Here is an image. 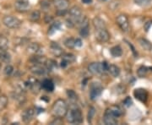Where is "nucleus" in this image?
I'll list each match as a JSON object with an SVG mask.
<instances>
[{"label":"nucleus","mask_w":152,"mask_h":125,"mask_svg":"<svg viewBox=\"0 0 152 125\" xmlns=\"http://www.w3.org/2000/svg\"><path fill=\"white\" fill-rule=\"evenodd\" d=\"M67 112H68V105L65 101L63 99L57 100L52 107V114L56 117V118H61L66 116Z\"/></svg>","instance_id":"f257e3e1"},{"label":"nucleus","mask_w":152,"mask_h":125,"mask_svg":"<svg viewBox=\"0 0 152 125\" xmlns=\"http://www.w3.org/2000/svg\"><path fill=\"white\" fill-rule=\"evenodd\" d=\"M66 118H67V121L69 123L74 124H80L83 122V116H82L81 111L78 107L68 110V112L66 113Z\"/></svg>","instance_id":"f03ea898"},{"label":"nucleus","mask_w":152,"mask_h":125,"mask_svg":"<svg viewBox=\"0 0 152 125\" xmlns=\"http://www.w3.org/2000/svg\"><path fill=\"white\" fill-rule=\"evenodd\" d=\"M108 66L109 64H107V62H102V63L94 62L88 65V70L94 75H99L108 70Z\"/></svg>","instance_id":"7ed1b4c3"},{"label":"nucleus","mask_w":152,"mask_h":125,"mask_svg":"<svg viewBox=\"0 0 152 125\" xmlns=\"http://www.w3.org/2000/svg\"><path fill=\"white\" fill-rule=\"evenodd\" d=\"M3 23L6 27L10 29H17L21 26V20L12 15H6L3 19Z\"/></svg>","instance_id":"20e7f679"},{"label":"nucleus","mask_w":152,"mask_h":125,"mask_svg":"<svg viewBox=\"0 0 152 125\" xmlns=\"http://www.w3.org/2000/svg\"><path fill=\"white\" fill-rule=\"evenodd\" d=\"M110 33L107 30V28H101V29H96V39L101 43L107 42L110 40Z\"/></svg>","instance_id":"39448f33"},{"label":"nucleus","mask_w":152,"mask_h":125,"mask_svg":"<svg viewBox=\"0 0 152 125\" xmlns=\"http://www.w3.org/2000/svg\"><path fill=\"white\" fill-rule=\"evenodd\" d=\"M116 22L118 24V26H119L120 29L124 31V32H128L129 30V21L128 17L125 15H119L116 19Z\"/></svg>","instance_id":"423d86ee"},{"label":"nucleus","mask_w":152,"mask_h":125,"mask_svg":"<svg viewBox=\"0 0 152 125\" xmlns=\"http://www.w3.org/2000/svg\"><path fill=\"white\" fill-rule=\"evenodd\" d=\"M53 3H54V5L58 12L61 13V14L66 12L69 7V0H54Z\"/></svg>","instance_id":"0eeeda50"},{"label":"nucleus","mask_w":152,"mask_h":125,"mask_svg":"<svg viewBox=\"0 0 152 125\" xmlns=\"http://www.w3.org/2000/svg\"><path fill=\"white\" fill-rule=\"evenodd\" d=\"M134 96L138 101H140L141 102H146L147 99H148V92L146 90H145L143 88L135 89L134 91Z\"/></svg>","instance_id":"6e6552de"},{"label":"nucleus","mask_w":152,"mask_h":125,"mask_svg":"<svg viewBox=\"0 0 152 125\" xmlns=\"http://www.w3.org/2000/svg\"><path fill=\"white\" fill-rule=\"evenodd\" d=\"M102 88L100 85H96V83H93L91 86V91H90V97L92 101H95L96 99H97L101 94H102Z\"/></svg>","instance_id":"1a4fd4ad"},{"label":"nucleus","mask_w":152,"mask_h":125,"mask_svg":"<svg viewBox=\"0 0 152 125\" xmlns=\"http://www.w3.org/2000/svg\"><path fill=\"white\" fill-rule=\"evenodd\" d=\"M103 122L105 124L107 125H115L118 124V120L117 118L113 115L111 113H109L107 110H106L105 115L103 118Z\"/></svg>","instance_id":"9d476101"},{"label":"nucleus","mask_w":152,"mask_h":125,"mask_svg":"<svg viewBox=\"0 0 152 125\" xmlns=\"http://www.w3.org/2000/svg\"><path fill=\"white\" fill-rule=\"evenodd\" d=\"M35 110L33 108H28L26 110H25L22 113V120L25 122V123H30L34 118V115H35Z\"/></svg>","instance_id":"9b49d317"},{"label":"nucleus","mask_w":152,"mask_h":125,"mask_svg":"<svg viewBox=\"0 0 152 125\" xmlns=\"http://www.w3.org/2000/svg\"><path fill=\"white\" fill-rule=\"evenodd\" d=\"M15 8L18 11L20 12H25L27 11L30 8V4L26 0H17V2L15 3Z\"/></svg>","instance_id":"f8f14e48"},{"label":"nucleus","mask_w":152,"mask_h":125,"mask_svg":"<svg viewBox=\"0 0 152 125\" xmlns=\"http://www.w3.org/2000/svg\"><path fill=\"white\" fill-rule=\"evenodd\" d=\"M42 89H43L48 92H52L54 90V84L51 80L46 79L42 83Z\"/></svg>","instance_id":"ddd939ff"},{"label":"nucleus","mask_w":152,"mask_h":125,"mask_svg":"<svg viewBox=\"0 0 152 125\" xmlns=\"http://www.w3.org/2000/svg\"><path fill=\"white\" fill-rule=\"evenodd\" d=\"M31 71L34 75H42L46 73L45 68L42 67V65L40 64H35V65H33L31 68Z\"/></svg>","instance_id":"4468645a"},{"label":"nucleus","mask_w":152,"mask_h":125,"mask_svg":"<svg viewBox=\"0 0 152 125\" xmlns=\"http://www.w3.org/2000/svg\"><path fill=\"white\" fill-rule=\"evenodd\" d=\"M29 88L33 93L37 94L42 89V84H40L37 80H34L32 82L29 81Z\"/></svg>","instance_id":"2eb2a0df"},{"label":"nucleus","mask_w":152,"mask_h":125,"mask_svg":"<svg viewBox=\"0 0 152 125\" xmlns=\"http://www.w3.org/2000/svg\"><path fill=\"white\" fill-rule=\"evenodd\" d=\"M51 50H52V53H53V55L57 56V57H59L63 53L61 47L57 42H52V44H51Z\"/></svg>","instance_id":"dca6fc26"},{"label":"nucleus","mask_w":152,"mask_h":125,"mask_svg":"<svg viewBox=\"0 0 152 125\" xmlns=\"http://www.w3.org/2000/svg\"><path fill=\"white\" fill-rule=\"evenodd\" d=\"M110 73V75L114 78H117V77L119 76L120 75V69L115 64H110L108 66V70Z\"/></svg>","instance_id":"f3484780"},{"label":"nucleus","mask_w":152,"mask_h":125,"mask_svg":"<svg viewBox=\"0 0 152 125\" xmlns=\"http://www.w3.org/2000/svg\"><path fill=\"white\" fill-rule=\"evenodd\" d=\"M107 110L108 111L109 113H111L112 114L114 115L116 118H118V117H120L121 115L123 114V111H122V109L120 108L118 106H112V107H110Z\"/></svg>","instance_id":"a211bd4d"},{"label":"nucleus","mask_w":152,"mask_h":125,"mask_svg":"<svg viewBox=\"0 0 152 125\" xmlns=\"http://www.w3.org/2000/svg\"><path fill=\"white\" fill-rule=\"evenodd\" d=\"M139 43L141 46L146 51H151L152 50V44L151 42H150L148 40L145 38H140L139 40Z\"/></svg>","instance_id":"6ab92c4d"},{"label":"nucleus","mask_w":152,"mask_h":125,"mask_svg":"<svg viewBox=\"0 0 152 125\" xmlns=\"http://www.w3.org/2000/svg\"><path fill=\"white\" fill-rule=\"evenodd\" d=\"M93 25L96 29H101V28H107L106 23L103 20H102L99 17H96L93 19Z\"/></svg>","instance_id":"aec40b11"},{"label":"nucleus","mask_w":152,"mask_h":125,"mask_svg":"<svg viewBox=\"0 0 152 125\" xmlns=\"http://www.w3.org/2000/svg\"><path fill=\"white\" fill-rule=\"evenodd\" d=\"M39 50H40V45L35 43V42L30 44L27 48L28 53H30V54H36L39 52Z\"/></svg>","instance_id":"412c9836"},{"label":"nucleus","mask_w":152,"mask_h":125,"mask_svg":"<svg viewBox=\"0 0 152 125\" xmlns=\"http://www.w3.org/2000/svg\"><path fill=\"white\" fill-rule=\"evenodd\" d=\"M110 53L113 57L114 58H118V57H121L122 54H123V50L120 48L119 46H115L113 48H112L111 50H110Z\"/></svg>","instance_id":"4be33fe9"},{"label":"nucleus","mask_w":152,"mask_h":125,"mask_svg":"<svg viewBox=\"0 0 152 125\" xmlns=\"http://www.w3.org/2000/svg\"><path fill=\"white\" fill-rule=\"evenodd\" d=\"M8 102H9V100H8V97L6 96L5 95L0 96V114L7 107Z\"/></svg>","instance_id":"5701e85b"},{"label":"nucleus","mask_w":152,"mask_h":125,"mask_svg":"<svg viewBox=\"0 0 152 125\" xmlns=\"http://www.w3.org/2000/svg\"><path fill=\"white\" fill-rule=\"evenodd\" d=\"M138 6L141 8H146L152 4V0H134Z\"/></svg>","instance_id":"b1692460"},{"label":"nucleus","mask_w":152,"mask_h":125,"mask_svg":"<svg viewBox=\"0 0 152 125\" xmlns=\"http://www.w3.org/2000/svg\"><path fill=\"white\" fill-rule=\"evenodd\" d=\"M0 59L4 63H9L11 59L10 54L6 52V50H0Z\"/></svg>","instance_id":"393cba45"},{"label":"nucleus","mask_w":152,"mask_h":125,"mask_svg":"<svg viewBox=\"0 0 152 125\" xmlns=\"http://www.w3.org/2000/svg\"><path fill=\"white\" fill-rule=\"evenodd\" d=\"M9 48V41L4 37H0V50H7Z\"/></svg>","instance_id":"a878e982"},{"label":"nucleus","mask_w":152,"mask_h":125,"mask_svg":"<svg viewBox=\"0 0 152 125\" xmlns=\"http://www.w3.org/2000/svg\"><path fill=\"white\" fill-rule=\"evenodd\" d=\"M89 33H90V31H89V26L88 24H86L85 26H83L80 29V34L81 36L82 37L86 38L89 36Z\"/></svg>","instance_id":"bb28decb"},{"label":"nucleus","mask_w":152,"mask_h":125,"mask_svg":"<svg viewBox=\"0 0 152 125\" xmlns=\"http://www.w3.org/2000/svg\"><path fill=\"white\" fill-rule=\"evenodd\" d=\"M40 18H41V13H40V11L38 10L33 11L32 13L31 14V15H30V20L33 22L38 21L40 20Z\"/></svg>","instance_id":"cd10ccee"},{"label":"nucleus","mask_w":152,"mask_h":125,"mask_svg":"<svg viewBox=\"0 0 152 125\" xmlns=\"http://www.w3.org/2000/svg\"><path fill=\"white\" fill-rule=\"evenodd\" d=\"M64 45H65L68 48L73 49L74 48H75V39L68 38L67 40H65Z\"/></svg>","instance_id":"c85d7f7f"},{"label":"nucleus","mask_w":152,"mask_h":125,"mask_svg":"<svg viewBox=\"0 0 152 125\" xmlns=\"http://www.w3.org/2000/svg\"><path fill=\"white\" fill-rule=\"evenodd\" d=\"M147 72H148V68H146L145 66H141L137 71V74H138L139 77L144 78L147 75Z\"/></svg>","instance_id":"c756f323"},{"label":"nucleus","mask_w":152,"mask_h":125,"mask_svg":"<svg viewBox=\"0 0 152 125\" xmlns=\"http://www.w3.org/2000/svg\"><path fill=\"white\" fill-rule=\"evenodd\" d=\"M61 26V24H60V22H55L54 24H53L52 26H51V27L49 29L48 31V34H53V33H54L57 30H58Z\"/></svg>","instance_id":"7c9ffc66"},{"label":"nucleus","mask_w":152,"mask_h":125,"mask_svg":"<svg viewBox=\"0 0 152 125\" xmlns=\"http://www.w3.org/2000/svg\"><path fill=\"white\" fill-rule=\"evenodd\" d=\"M63 59L66 60L69 64H70V63L74 62L75 60V55L68 53V54H65L63 56Z\"/></svg>","instance_id":"2f4dec72"},{"label":"nucleus","mask_w":152,"mask_h":125,"mask_svg":"<svg viewBox=\"0 0 152 125\" xmlns=\"http://www.w3.org/2000/svg\"><path fill=\"white\" fill-rule=\"evenodd\" d=\"M95 113H96V110L95 108L91 107H90L89 109V112H88V121H89V123H91V121H92V118H94V116H95Z\"/></svg>","instance_id":"473e14b6"},{"label":"nucleus","mask_w":152,"mask_h":125,"mask_svg":"<svg viewBox=\"0 0 152 125\" xmlns=\"http://www.w3.org/2000/svg\"><path fill=\"white\" fill-rule=\"evenodd\" d=\"M67 96H69V99L71 100H74V101H76L78 99V96L73 90H68L67 91Z\"/></svg>","instance_id":"72a5a7b5"},{"label":"nucleus","mask_w":152,"mask_h":125,"mask_svg":"<svg viewBox=\"0 0 152 125\" xmlns=\"http://www.w3.org/2000/svg\"><path fill=\"white\" fill-rule=\"evenodd\" d=\"M13 71H14V68H13V66L11 65H7L4 68V75H7V76H9V75H10L11 74L13 73Z\"/></svg>","instance_id":"f704fd0d"},{"label":"nucleus","mask_w":152,"mask_h":125,"mask_svg":"<svg viewBox=\"0 0 152 125\" xmlns=\"http://www.w3.org/2000/svg\"><path fill=\"white\" fill-rule=\"evenodd\" d=\"M124 104L126 107H129V106H131V104H132V100H131V98H126L124 101Z\"/></svg>","instance_id":"c9c22d12"},{"label":"nucleus","mask_w":152,"mask_h":125,"mask_svg":"<svg viewBox=\"0 0 152 125\" xmlns=\"http://www.w3.org/2000/svg\"><path fill=\"white\" fill-rule=\"evenodd\" d=\"M75 47L76 48H80V47H82L81 39H80V38L75 39Z\"/></svg>","instance_id":"e433bc0d"},{"label":"nucleus","mask_w":152,"mask_h":125,"mask_svg":"<svg viewBox=\"0 0 152 125\" xmlns=\"http://www.w3.org/2000/svg\"><path fill=\"white\" fill-rule=\"evenodd\" d=\"M151 25H152L151 20L146 22V23L145 24V31H149V29H150V27L151 26Z\"/></svg>","instance_id":"4c0bfd02"},{"label":"nucleus","mask_w":152,"mask_h":125,"mask_svg":"<svg viewBox=\"0 0 152 125\" xmlns=\"http://www.w3.org/2000/svg\"><path fill=\"white\" fill-rule=\"evenodd\" d=\"M127 43H128V45H129V47H130V48H131V49H132V52H133V53H134V56H137V55H138V53H136L135 48H134L133 47V45H132V44H131L130 42H127Z\"/></svg>","instance_id":"58836bf2"},{"label":"nucleus","mask_w":152,"mask_h":125,"mask_svg":"<svg viewBox=\"0 0 152 125\" xmlns=\"http://www.w3.org/2000/svg\"><path fill=\"white\" fill-rule=\"evenodd\" d=\"M82 3L85 4H92V0H81Z\"/></svg>","instance_id":"ea45409f"},{"label":"nucleus","mask_w":152,"mask_h":125,"mask_svg":"<svg viewBox=\"0 0 152 125\" xmlns=\"http://www.w3.org/2000/svg\"><path fill=\"white\" fill-rule=\"evenodd\" d=\"M99 1H101V2H107L109 0H99Z\"/></svg>","instance_id":"a19ab883"},{"label":"nucleus","mask_w":152,"mask_h":125,"mask_svg":"<svg viewBox=\"0 0 152 125\" xmlns=\"http://www.w3.org/2000/svg\"><path fill=\"white\" fill-rule=\"evenodd\" d=\"M0 70H1V64H0Z\"/></svg>","instance_id":"79ce46f5"}]
</instances>
